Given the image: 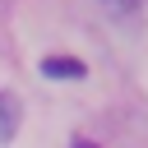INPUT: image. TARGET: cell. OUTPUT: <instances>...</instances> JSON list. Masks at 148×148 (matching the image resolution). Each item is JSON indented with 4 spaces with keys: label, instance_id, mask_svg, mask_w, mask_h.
Masks as SVG:
<instances>
[{
    "label": "cell",
    "instance_id": "cell-1",
    "mask_svg": "<svg viewBox=\"0 0 148 148\" xmlns=\"http://www.w3.org/2000/svg\"><path fill=\"white\" fill-rule=\"evenodd\" d=\"M42 74H51V79H83L88 69H83V60H74V56H46V60H42Z\"/></svg>",
    "mask_w": 148,
    "mask_h": 148
},
{
    "label": "cell",
    "instance_id": "cell-2",
    "mask_svg": "<svg viewBox=\"0 0 148 148\" xmlns=\"http://www.w3.org/2000/svg\"><path fill=\"white\" fill-rule=\"evenodd\" d=\"M18 102L9 97V92H0V139H9L14 134V125H18V111H14Z\"/></svg>",
    "mask_w": 148,
    "mask_h": 148
},
{
    "label": "cell",
    "instance_id": "cell-3",
    "mask_svg": "<svg viewBox=\"0 0 148 148\" xmlns=\"http://www.w3.org/2000/svg\"><path fill=\"white\" fill-rule=\"evenodd\" d=\"M106 5H111V9H134L139 0H106Z\"/></svg>",
    "mask_w": 148,
    "mask_h": 148
},
{
    "label": "cell",
    "instance_id": "cell-4",
    "mask_svg": "<svg viewBox=\"0 0 148 148\" xmlns=\"http://www.w3.org/2000/svg\"><path fill=\"white\" fill-rule=\"evenodd\" d=\"M74 148H97V143H74Z\"/></svg>",
    "mask_w": 148,
    "mask_h": 148
}]
</instances>
